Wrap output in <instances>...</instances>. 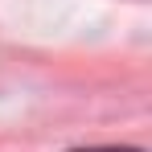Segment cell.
I'll return each instance as SVG.
<instances>
[{
	"mask_svg": "<svg viewBox=\"0 0 152 152\" xmlns=\"http://www.w3.org/2000/svg\"><path fill=\"white\" fill-rule=\"evenodd\" d=\"M74 152H140V148H74Z\"/></svg>",
	"mask_w": 152,
	"mask_h": 152,
	"instance_id": "cell-1",
	"label": "cell"
}]
</instances>
